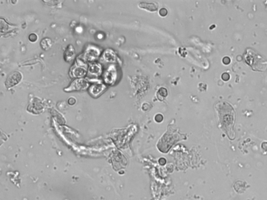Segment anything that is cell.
Listing matches in <instances>:
<instances>
[{"instance_id": "obj_2", "label": "cell", "mask_w": 267, "mask_h": 200, "mask_svg": "<svg viewBox=\"0 0 267 200\" xmlns=\"http://www.w3.org/2000/svg\"><path fill=\"white\" fill-rule=\"evenodd\" d=\"M88 83L86 80L83 79H79L74 80L70 87L67 89H66L67 91H71V90H85L87 89L88 87Z\"/></svg>"}, {"instance_id": "obj_1", "label": "cell", "mask_w": 267, "mask_h": 200, "mask_svg": "<svg viewBox=\"0 0 267 200\" xmlns=\"http://www.w3.org/2000/svg\"><path fill=\"white\" fill-rule=\"evenodd\" d=\"M21 74L18 72H14L9 75L5 81L7 88H12L17 85L21 80Z\"/></svg>"}, {"instance_id": "obj_8", "label": "cell", "mask_w": 267, "mask_h": 200, "mask_svg": "<svg viewBox=\"0 0 267 200\" xmlns=\"http://www.w3.org/2000/svg\"><path fill=\"white\" fill-rule=\"evenodd\" d=\"M101 71V67L97 64H94L91 65L89 67V72L93 74V75H98Z\"/></svg>"}, {"instance_id": "obj_3", "label": "cell", "mask_w": 267, "mask_h": 200, "mask_svg": "<svg viewBox=\"0 0 267 200\" xmlns=\"http://www.w3.org/2000/svg\"><path fill=\"white\" fill-rule=\"evenodd\" d=\"M138 6L142 9H144L151 12L157 11L158 4L155 2H140L138 4Z\"/></svg>"}, {"instance_id": "obj_7", "label": "cell", "mask_w": 267, "mask_h": 200, "mask_svg": "<svg viewBox=\"0 0 267 200\" xmlns=\"http://www.w3.org/2000/svg\"><path fill=\"white\" fill-rule=\"evenodd\" d=\"M86 73L85 69L81 67H76L72 71V74L75 77H81L84 76Z\"/></svg>"}, {"instance_id": "obj_5", "label": "cell", "mask_w": 267, "mask_h": 200, "mask_svg": "<svg viewBox=\"0 0 267 200\" xmlns=\"http://www.w3.org/2000/svg\"><path fill=\"white\" fill-rule=\"evenodd\" d=\"M105 89V86L101 83H97L91 86L90 88V92L94 96H97L102 92Z\"/></svg>"}, {"instance_id": "obj_16", "label": "cell", "mask_w": 267, "mask_h": 200, "mask_svg": "<svg viewBox=\"0 0 267 200\" xmlns=\"http://www.w3.org/2000/svg\"><path fill=\"white\" fill-rule=\"evenodd\" d=\"M267 142H264L262 144V149H264L265 151L267 150Z\"/></svg>"}, {"instance_id": "obj_15", "label": "cell", "mask_w": 267, "mask_h": 200, "mask_svg": "<svg viewBox=\"0 0 267 200\" xmlns=\"http://www.w3.org/2000/svg\"><path fill=\"white\" fill-rule=\"evenodd\" d=\"M223 63L225 64H228L230 63V59L227 57H225L224 59H223Z\"/></svg>"}, {"instance_id": "obj_13", "label": "cell", "mask_w": 267, "mask_h": 200, "mask_svg": "<svg viewBox=\"0 0 267 200\" xmlns=\"http://www.w3.org/2000/svg\"><path fill=\"white\" fill-rule=\"evenodd\" d=\"M222 78L224 80H228L230 79V75L227 73H224L222 76Z\"/></svg>"}, {"instance_id": "obj_11", "label": "cell", "mask_w": 267, "mask_h": 200, "mask_svg": "<svg viewBox=\"0 0 267 200\" xmlns=\"http://www.w3.org/2000/svg\"><path fill=\"white\" fill-rule=\"evenodd\" d=\"M38 39V37L35 33H31L29 36V40L31 42H35Z\"/></svg>"}, {"instance_id": "obj_12", "label": "cell", "mask_w": 267, "mask_h": 200, "mask_svg": "<svg viewBox=\"0 0 267 200\" xmlns=\"http://www.w3.org/2000/svg\"><path fill=\"white\" fill-rule=\"evenodd\" d=\"M160 15L161 16H162V17H164V16H166V14L168 13V11L166 10V8H162L160 11Z\"/></svg>"}, {"instance_id": "obj_9", "label": "cell", "mask_w": 267, "mask_h": 200, "mask_svg": "<svg viewBox=\"0 0 267 200\" xmlns=\"http://www.w3.org/2000/svg\"><path fill=\"white\" fill-rule=\"evenodd\" d=\"M41 48L44 50H47L50 48L51 46V40L49 38H45L41 41Z\"/></svg>"}, {"instance_id": "obj_6", "label": "cell", "mask_w": 267, "mask_h": 200, "mask_svg": "<svg viewBox=\"0 0 267 200\" xmlns=\"http://www.w3.org/2000/svg\"><path fill=\"white\" fill-rule=\"evenodd\" d=\"M75 56V50L74 47L72 45L68 46L66 51L64 54V58L66 61L70 62L74 59Z\"/></svg>"}, {"instance_id": "obj_14", "label": "cell", "mask_w": 267, "mask_h": 200, "mask_svg": "<svg viewBox=\"0 0 267 200\" xmlns=\"http://www.w3.org/2000/svg\"><path fill=\"white\" fill-rule=\"evenodd\" d=\"M75 102H76V100L73 98H71L68 100V103L70 105H73L75 104Z\"/></svg>"}, {"instance_id": "obj_4", "label": "cell", "mask_w": 267, "mask_h": 200, "mask_svg": "<svg viewBox=\"0 0 267 200\" xmlns=\"http://www.w3.org/2000/svg\"><path fill=\"white\" fill-rule=\"evenodd\" d=\"M99 56V51L95 48H90L85 54L84 59L87 61H92L97 59Z\"/></svg>"}, {"instance_id": "obj_10", "label": "cell", "mask_w": 267, "mask_h": 200, "mask_svg": "<svg viewBox=\"0 0 267 200\" xmlns=\"http://www.w3.org/2000/svg\"><path fill=\"white\" fill-rule=\"evenodd\" d=\"M104 58L105 61L109 62H113L115 59V55L112 51H107L104 54Z\"/></svg>"}]
</instances>
